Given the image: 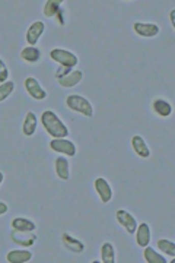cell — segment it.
<instances>
[{"label": "cell", "instance_id": "obj_9", "mask_svg": "<svg viewBox=\"0 0 175 263\" xmlns=\"http://www.w3.org/2000/svg\"><path fill=\"white\" fill-rule=\"evenodd\" d=\"M44 30H45V25H44L43 21H35L34 23H31L28 31H26V43L30 44L31 47H35L38 40L41 38V35L44 34Z\"/></svg>", "mask_w": 175, "mask_h": 263}, {"label": "cell", "instance_id": "obj_20", "mask_svg": "<svg viewBox=\"0 0 175 263\" xmlns=\"http://www.w3.org/2000/svg\"><path fill=\"white\" fill-rule=\"evenodd\" d=\"M21 57L28 63H37L40 60V57H41V51L37 47L28 45L21 51Z\"/></svg>", "mask_w": 175, "mask_h": 263}, {"label": "cell", "instance_id": "obj_6", "mask_svg": "<svg viewBox=\"0 0 175 263\" xmlns=\"http://www.w3.org/2000/svg\"><path fill=\"white\" fill-rule=\"evenodd\" d=\"M115 218L119 221V224L124 227V230L127 231L129 234H134L136 232V228H137V221L134 219V217L129 214L127 211H124V209H119L117 212H115Z\"/></svg>", "mask_w": 175, "mask_h": 263}, {"label": "cell", "instance_id": "obj_21", "mask_svg": "<svg viewBox=\"0 0 175 263\" xmlns=\"http://www.w3.org/2000/svg\"><path fill=\"white\" fill-rule=\"evenodd\" d=\"M101 262L102 263H114L115 262V250L111 243H104L101 247Z\"/></svg>", "mask_w": 175, "mask_h": 263}, {"label": "cell", "instance_id": "obj_15", "mask_svg": "<svg viewBox=\"0 0 175 263\" xmlns=\"http://www.w3.org/2000/svg\"><path fill=\"white\" fill-rule=\"evenodd\" d=\"M55 174L62 180H69L70 178V165L65 156H59L55 160Z\"/></svg>", "mask_w": 175, "mask_h": 263}, {"label": "cell", "instance_id": "obj_27", "mask_svg": "<svg viewBox=\"0 0 175 263\" xmlns=\"http://www.w3.org/2000/svg\"><path fill=\"white\" fill-rule=\"evenodd\" d=\"M73 70V67H66V66H60L59 69H57V72H55V79H60V77L66 76V75H69L70 72Z\"/></svg>", "mask_w": 175, "mask_h": 263}, {"label": "cell", "instance_id": "obj_12", "mask_svg": "<svg viewBox=\"0 0 175 263\" xmlns=\"http://www.w3.org/2000/svg\"><path fill=\"white\" fill-rule=\"evenodd\" d=\"M134 234H136V243L142 249H144L146 246H149V243H151V228H149V225L146 222H142L140 225H137Z\"/></svg>", "mask_w": 175, "mask_h": 263}, {"label": "cell", "instance_id": "obj_1", "mask_svg": "<svg viewBox=\"0 0 175 263\" xmlns=\"http://www.w3.org/2000/svg\"><path fill=\"white\" fill-rule=\"evenodd\" d=\"M41 123H43L45 132L53 136L54 139H62V138H67L69 136V129L63 121L60 120V117L55 114L54 111H44L41 116Z\"/></svg>", "mask_w": 175, "mask_h": 263}, {"label": "cell", "instance_id": "obj_28", "mask_svg": "<svg viewBox=\"0 0 175 263\" xmlns=\"http://www.w3.org/2000/svg\"><path fill=\"white\" fill-rule=\"evenodd\" d=\"M66 12L63 8H60L59 9V12L55 13V18H57V21H59V23L62 25V27H65L66 25V15H65Z\"/></svg>", "mask_w": 175, "mask_h": 263}, {"label": "cell", "instance_id": "obj_8", "mask_svg": "<svg viewBox=\"0 0 175 263\" xmlns=\"http://www.w3.org/2000/svg\"><path fill=\"white\" fill-rule=\"evenodd\" d=\"M134 33L144 38H153L159 34V27L151 22H134Z\"/></svg>", "mask_w": 175, "mask_h": 263}, {"label": "cell", "instance_id": "obj_16", "mask_svg": "<svg viewBox=\"0 0 175 263\" xmlns=\"http://www.w3.org/2000/svg\"><path fill=\"white\" fill-rule=\"evenodd\" d=\"M152 109L153 111H155L158 116H161V117H168V116L172 114V106H171L168 101H165V99L162 98L155 99L152 104Z\"/></svg>", "mask_w": 175, "mask_h": 263}, {"label": "cell", "instance_id": "obj_17", "mask_svg": "<svg viewBox=\"0 0 175 263\" xmlns=\"http://www.w3.org/2000/svg\"><path fill=\"white\" fill-rule=\"evenodd\" d=\"M6 259L9 263H26L33 259V253L30 250H12Z\"/></svg>", "mask_w": 175, "mask_h": 263}, {"label": "cell", "instance_id": "obj_25", "mask_svg": "<svg viewBox=\"0 0 175 263\" xmlns=\"http://www.w3.org/2000/svg\"><path fill=\"white\" fill-rule=\"evenodd\" d=\"M158 249H159L161 252H164L165 254L171 256V257H174L175 256V244L172 241L159 240L158 241Z\"/></svg>", "mask_w": 175, "mask_h": 263}, {"label": "cell", "instance_id": "obj_14", "mask_svg": "<svg viewBox=\"0 0 175 263\" xmlns=\"http://www.w3.org/2000/svg\"><path fill=\"white\" fill-rule=\"evenodd\" d=\"M131 146H133L136 155H139L140 158H149V156H151V149H149V146L146 145V142H144V139H143L142 136H139V135L133 136V138H131Z\"/></svg>", "mask_w": 175, "mask_h": 263}, {"label": "cell", "instance_id": "obj_2", "mask_svg": "<svg viewBox=\"0 0 175 263\" xmlns=\"http://www.w3.org/2000/svg\"><path fill=\"white\" fill-rule=\"evenodd\" d=\"M66 104H67L69 109L76 111V113L82 114V116H86V117H92L94 116V107H92V104L85 97H80L77 94L69 95L67 99H66Z\"/></svg>", "mask_w": 175, "mask_h": 263}, {"label": "cell", "instance_id": "obj_19", "mask_svg": "<svg viewBox=\"0 0 175 263\" xmlns=\"http://www.w3.org/2000/svg\"><path fill=\"white\" fill-rule=\"evenodd\" d=\"M12 227H13V230L28 231V232H34V231L37 230L35 222L26 218H15L12 221Z\"/></svg>", "mask_w": 175, "mask_h": 263}, {"label": "cell", "instance_id": "obj_13", "mask_svg": "<svg viewBox=\"0 0 175 263\" xmlns=\"http://www.w3.org/2000/svg\"><path fill=\"white\" fill-rule=\"evenodd\" d=\"M83 79V72L82 70H72L69 75L57 79L59 81V85L63 88H73L76 87L77 84Z\"/></svg>", "mask_w": 175, "mask_h": 263}, {"label": "cell", "instance_id": "obj_5", "mask_svg": "<svg viewBox=\"0 0 175 263\" xmlns=\"http://www.w3.org/2000/svg\"><path fill=\"white\" fill-rule=\"evenodd\" d=\"M23 85H25L26 92L30 94V97H33L34 99L41 101V99L47 98V91L40 85V82L35 77H26L25 82H23Z\"/></svg>", "mask_w": 175, "mask_h": 263}, {"label": "cell", "instance_id": "obj_24", "mask_svg": "<svg viewBox=\"0 0 175 263\" xmlns=\"http://www.w3.org/2000/svg\"><path fill=\"white\" fill-rule=\"evenodd\" d=\"M13 89H15L13 81H6L5 84H0V102L9 98Z\"/></svg>", "mask_w": 175, "mask_h": 263}, {"label": "cell", "instance_id": "obj_18", "mask_svg": "<svg viewBox=\"0 0 175 263\" xmlns=\"http://www.w3.org/2000/svg\"><path fill=\"white\" fill-rule=\"evenodd\" d=\"M37 116L34 113H26L25 116V120H23V124H22V133L25 136H33L35 130H37Z\"/></svg>", "mask_w": 175, "mask_h": 263}, {"label": "cell", "instance_id": "obj_31", "mask_svg": "<svg viewBox=\"0 0 175 263\" xmlns=\"http://www.w3.org/2000/svg\"><path fill=\"white\" fill-rule=\"evenodd\" d=\"M3 180H5V175H3V173L0 171V185L3 183Z\"/></svg>", "mask_w": 175, "mask_h": 263}, {"label": "cell", "instance_id": "obj_3", "mask_svg": "<svg viewBox=\"0 0 175 263\" xmlns=\"http://www.w3.org/2000/svg\"><path fill=\"white\" fill-rule=\"evenodd\" d=\"M50 57L60 66H66V67H75L79 63L77 56L65 48H53L50 51Z\"/></svg>", "mask_w": 175, "mask_h": 263}, {"label": "cell", "instance_id": "obj_22", "mask_svg": "<svg viewBox=\"0 0 175 263\" xmlns=\"http://www.w3.org/2000/svg\"><path fill=\"white\" fill-rule=\"evenodd\" d=\"M62 3H63V0H47L44 5V15L47 18L55 16V13L62 8Z\"/></svg>", "mask_w": 175, "mask_h": 263}, {"label": "cell", "instance_id": "obj_10", "mask_svg": "<svg viewBox=\"0 0 175 263\" xmlns=\"http://www.w3.org/2000/svg\"><path fill=\"white\" fill-rule=\"evenodd\" d=\"M94 186H95V190H97V193H98L101 202L108 203L109 200L112 199V190H111V186H109L108 181H107L105 178H102V177H98V178L94 181Z\"/></svg>", "mask_w": 175, "mask_h": 263}, {"label": "cell", "instance_id": "obj_4", "mask_svg": "<svg viewBox=\"0 0 175 263\" xmlns=\"http://www.w3.org/2000/svg\"><path fill=\"white\" fill-rule=\"evenodd\" d=\"M50 148L54 151V152L63 153V155H67V156H75L76 155V146L75 143L66 138H62V139H53L50 142Z\"/></svg>", "mask_w": 175, "mask_h": 263}, {"label": "cell", "instance_id": "obj_26", "mask_svg": "<svg viewBox=\"0 0 175 263\" xmlns=\"http://www.w3.org/2000/svg\"><path fill=\"white\" fill-rule=\"evenodd\" d=\"M8 77H9V70L5 65V62L0 59V84H5L8 81Z\"/></svg>", "mask_w": 175, "mask_h": 263}, {"label": "cell", "instance_id": "obj_30", "mask_svg": "<svg viewBox=\"0 0 175 263\" xmlns=\"http://www.w3.org/2000/svg\"><path fill=\"white\" fill-rule=\"evenodd\" d=\"M169 19H171V25L175 27V9H172L171 13H169Z\"/></svg>", "mask_w": 175, "mask_h": 263}, {"label": "cell", "instance_id": "obj_7", "mask_svg": "<svg viewBox=\"0 0 175 263\" xmlns=\"http://www.w3.org/2000/svg\"><path fill=\"white\" fill-rule=\"evenodd\" d=\"M11 239L13 243H16L18 246L22 247H31L37 241V235L34 232H28V231H18L13 230L11 232Z\"/></svg>", "mask_w": 175, "mask_h": 263}, {"label": "cell", "instance_id": "obj_29", "mask_svg": "<svg viewBox=\"0 0 175 263\" xmlns=\"http://www.w3.org/2000/svg\"><path fill=\"white\" fill-rule=\"evenodd\" d=\"M8 211H9V206H8L5 202H0V217H2V215H5Z\"/></svg>", "mask_w": 175, "mask_h": 263}, {"label": "cell", "instance_id": "obj_11", "mask_svg": "<svg viewBox=\"0 0 175 263\" xmlns=\"http://www.w3.org/2000/svg\"><path fill=\"white\" fill-rule=\"evenodd\" d=\"M62 241H63V246L69 252L72 253H82L85 250V244L80 240H77L75 237H72L69 232H63L62 235Z\"/></svg>", "mask_w": 175, "mask_h": 263}, {"label": "cell", "instance_id": "obj_23", "mask_svg": "<svg viewBox=\"0 0 175 263\" xmlns=\"http://www.w3.org/2000/svg\"><path fill=\"white\" fill-rule=\"evenodd\" d=\"M143 257H144V260H146L148 263H166L164 256H161L159 253L155 252L152 247H149V246H146V247H144Z\"/></svg>", "mask_w": 175, "mask_h": 263}]
</instances>
